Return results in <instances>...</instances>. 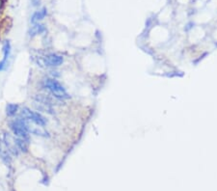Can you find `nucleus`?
Instances as JSON below:
<instances>
[{
  "mask_svg": "<svg viewBox=\"0 0 217 191\" xmlns=\"http://www.w3.org/2000/svg\"><path fill=\"white\" fill-rule=\"evenodd\" d=\"M43 86H45V88L47 89L52 94V95H54L56 98H59V100H66V98H69V95L68 93H67L65 88H64L57 80L53 79V78H45V79L43 80Z\"/></svg>",
  "mask_w": 217,
  "mask_h": 191,
  "instance_id": "nucleus-1",
  "label": "nucleus"
},
{
  "mask_svg": "<svg viewBox=\"0 0 217 191\" xmlns=\"http://www.w3.org/2000/svg\"><path fill=\"white\" fill-rule=\"evenodd\" d=\"M20 115L23 119L27 121H30L35 124H37L38 126H45L46 124V120L43 115H41L40 113L32 111L31 109L27 108V107H23L20 111Z\"/></svg>",
  "mask_w": 217,
  "mask_h": 191,
  "instance_id": "nucleus-2",
  "label": "nucleus"
},
{
  "mask_svg": "<svg viewBox=\"0 0 217 191\" xmlns=\"http://www.w3.org/2000/svg\"><path fill=\"white\" fill-rule=\"evenodd\" d=\"M43 61H45V65L48 67H58V66L62 65V63L64 62V59L61 55L51 53V54L46 55Z\"/></svg>",
  "mask_w": 217,
  "mask_h": 191,
  "instance_id": "nucleus-3",
  "label": "nucleus"
},
{
  "mask_svg": "<svg viewBox=\"0 0 217 191\" xmlns=\"http://www.w3.org/2000/svg\"><path fill=\"white\" fill-rule=\"evenodd\" d=\"M45 27L43 24H41V23H35V24L32 26V27L29 29L28 31V35L30 37H35L39 34H42L43 32H45Z\"/></svg>",
  "mask_w": 217,
  "mask_h": 191,
  "instance_id": "nucleus-4",
  "label": "nucleus"
},
{
  "mask_svg": "<svg viewBox=\"0 0 217 191\" xmlns=\"http://www.w3.org/2000/svg\"><path fill=\"white\" fill-rule=\"evenodd\" d=\"M46 14H47V11H46L45 8H43V9H41L40 11L35 12V13L33 14V16H31V22L32 23H38L40 20L45 19Z\"/></svg>",
  "mask_w": 217,
  "mask_h": 191,
  "instance_id": "nucleus-5",
  "label": "nucleus"
},
{
  "mask_svg": "<svg viewBox=\"0 0 217 191\" xmlns=\"http://www.w3.org/2000/svg\"><path fill=\"white\" fill-rule=\"evenodd\" d=\"M14 144H16V148L19 150H21V152H23V153L27 152L28 141H26V140H24V139H21L19 137H16V138H14Z\"/></svg>",
  "mask_w": 217,
  "mask_h": 191,
  "instance_id": "nucleus-6",
  "label": "nucleus"
},
{
  "mask_svg": "<svg viewBox=\"0 0 217 191\" xmlns=\"http://www.w3.org/2000/svg\"><path fill=\"white\" fill-rule=\"evenodd\" d=\"M17 111H19V105L16 103H9L6 106V114L9 117H13V116L16 114Z\"/></svg>",
  "mask_w": 217,
  "mask_h": 191,
  "instance_id": "nucleus-7",
  "label": "nucleus"
},
{
  "mask_svg": "<svg viewBox=\"0 0 217 191\" xmlns=\"http://www.w3.org/2000/svg\"><path fill=\"white\" fill-rule=\"evenodd\" d=\"M29 133H32V134H35L37 136H43V137H48V133L45 131V130L42 129L41 127H30L29 128Z\"/></svg>",
  "mask_w": 217,
  "mask_h": 191,
  "instance_id": "nucleus-8",
  "label": "nucleus"
},
{
  "mask_svg": "<svg viewBox=\"0 0 217 191\" xmlns=\"http://www.w3.org/2000/svg\"><path fill=\"white\" fill-rule=\"evenodd\" d=\"M3 53H4V58H3V62H7V59L10 56V53H11V45L10 43L8 42H5L4 45H3Z\"/></svg>",
  "mask_w": 217,
  "mask_h": 191,
  "instance_id": "nucleus-9",
  "label": "nucleus"
}]
</instances>
